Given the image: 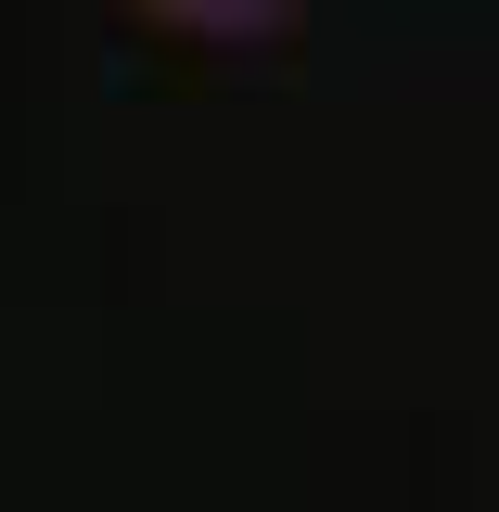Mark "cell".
<instances>
[{"label": "cell", "mask_w": 499, "mask_h": 512, "mask_svg": "<svg viewBox=\"0 0 499 512\" xmlns=\"http://www.w3.org/2000/svg\"><path fill=\"white\" fill-rule=\"evenodd\" d=\"M141 26H167V39H218V52H244V39H282L308 0H128Z\"/></svg>", "instance_id": "1"}]
</instances>
